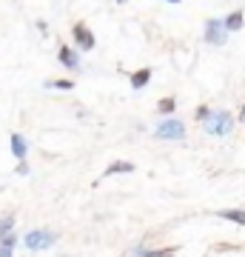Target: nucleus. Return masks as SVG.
<instances>
[{"label":"nucleus","instance_id":"f257e3e1","mask_svg":"<svg viewBox=\"0 0 245 257\" xmlns=\"http://www.w3.org/2000/svg\"><path fill=\"white\" fill-rule=\"evenodd\" d=\"M234 114L225 109L219 111H211L208 120H202V128H205V135H211V138H225V135H231L234 132Z\"/></svg>","mask_w":245,"mask_h":257},{"label":"nucleus","instance_id":"f03ea898","mask_svg":"<svg viewBox=\"0 0 245 257\" xmlns=\"http://www.w3.org/2000/svg\"><path fill=\"white\" fill-rule=\"evenodd\" d=\"M23 243H26L29 251H46V248H52L57 243V234L49 231V229H32L26 237H23Z\"/></svg>","mask_w":245,"mask_h":257},{"label":"nucleus","instance_id":"7ed1b4c3","mask_svg":"<svg viewBox=\"0 0 245 257\" xmlns=\"http://www.w3.org/2000/svg\"><path fill=\"white\" fill-rule=\"evenodd\" d=\"M154 138H160V140H182V138H185V123L177 120V117L160 120L157 128H154Z\"/></svg>","mask_w":245,"mask_h":257},{"label":"nucleus","instance_id":"20e7f679","mask_svg":"<svg viewBox=\"0 0 245 257\" xmlns=\"http://www.w3.org/2000/svg\"><path fill=\"white\" fill-rule=\"evenodd\" d=\"M202 37H205V43H208V46H225V40H228V29H225V23H222V20H217V18L205 20Z\"/></svg>","mask_w":245,"mask_h":257},{"label":"nucleus","instance_id":"39448f33","mask_svg":"<svg viewBox=\"0 0 245 257\" xmlns=\"http://www.w3.org/2000/svg\"><path fill=\"white\" fill-rule=\"evenodd\" d=\"M72 40H74V46L83 49V52H91V49L97 46V37H94V32H91L83 20H77L72 26Z\"/></svg>","mask_w":245,"mask_h":257},{"label":"nucleus","instance_id":"423d86ee","mask_svg":"<svg viewBox=\"0 0 245 257\" xmlns=\"http://www.w3.org/2000/svg\"><path fill=\"white\" fill-rule=\"evenodd\" d=\"M180 251L177 246H165V248H148V246H134L128 248L123 257H174Z\"/></svg>","mask_w":245,"mask_h":257},{"label":"nucleus","instance_id":"0eeeda50","mask_svg":"<svg viewBox=\"0 0 245 257\" xmlns=\"http://www.w3.org/2000/svg\"><path fill=\"white\" fill-rule=\"evenodd\" d=\"M57 60H60L66 69H80V55L74 52V46H60L57 49Z\"/></svg>","mask_w":245,"mask_h":257},{"label":"nucleus","instance_id":"6e6552de","mask_svg":"<svg viewBox=\"0 0 245 257\" xmlns=\"http://www.w3.org/2000/svg\"><path fill=\"white\" fill-rule=\"evenodd\" d=\"M9 146H12V155H15V160H26V155H29V143H26V138H23L20 132L9 135Z\"/></svg>","mask_w":245,"mask_h":257},{"label":"nucleus","instance_id":"1a4fd4ad","mask_svg":"<svg viewBox=\"0 0 245 257\" xmlns=\"http://www.w3.org/2000/svg\"><path fill=\"white\" fill-rule=\"evenodd\" d=\"M128 80H131V89L140 92V89H145V86L151 83V69H148V66H145V69H137V72L128 74Z\"/></svg>","mask_w":245,"mask_h":257},{"label":"nucleus","instance_id":"9d476101","mask_svg":"<svg viewBox=\"0 0 245 257\" xmlns=\"http://www.w3.org/2000/svg\"><path fill=\"white\" fill-rule=\"evenodd\" d=\"M128 172H134V163H128V160H117V163H109V166H106L103 177H111V175H128Z\"/></svg>","mask_w":245,"mask_h":257},{"label":"nucleus","instance_id":"9b49d317","mask_svg":"<svg viewBox=\"0 0 245 257\" xmlns=\"http://www.w3.org/2000/svg\"><path fill=\"white\" fill-rule=\"evenodd\" d=\"M217 217L231 220V223H236V226H245V209H219Z\"/></svg>","mask_w":245,"mask_h":257},{"label":"nucleus","instance_id":"f8f14e48","mask_svg":"<svg viewBox=\"0 0 245 257\" xmlns=\"http://www.w3.org/2000/svg\"><path fill=\"white\" fill-rule=\"evenodd\" d=\"M222 23H225L228 32H239V29L245 26V15H242V9H234L225 20H222Z\"/></svg>","mask_w":245,"mask_h":257},{"label":"nucleus","instance_id":"ddd939ff","mask_svg":"<svg viewBox=\"0 0 245 257\" xmlns=\"http://www.w3.org/2000/svg\"><path fill=\"white\" fill-rule=\"evenodd\" d=\"M12 231H15V211H6L0 217V240L6 237V234H12Z\"/></svg>","mask_w":245,"mask_h":257},{"label":"nucleus","instance_id":"4468645a","mask_svg":"<svg viewBox=\"0 0 245 257\" xmlns=\"http://www.w3.org/2000/svg\"><path fill=\"white\" fill-rule=\"evenodd\" d=\"M174 111H177V97H163V100L157 103V114H165L168 117Z\"/></svg>","mask_w":245,"mask_h":257},{"label":"nucleus","instance_id":"2eb2a0df","mask_svg":"<svg viewBox=\"0 0 245 257\" xmlns=\"http://www.w3.org/2000/svg\"><path fill=\"white\" fill-rule=\"evenodd\" d=\"M46 86H49V89H63V92H69V89H74V80H69V77H57V80H49Z\"/></svg>","mask_w":245,"mask_h":257},{"label":"nucleus","instance_id":"dca6fc26","mask_svg":"<svg viewBox=\"0 0 245 257\" xmlns=\"http://www.w3.org/2000/svg\"><path fill=\"white\" fill-rule=\"evenodd\" d=\"M208 114H211V109L205 106V103H200V106L194 109V120H197V123H202V120H208Z\"/></svg>","mask_w":245,"mask_h":257},{"label":"nucleus","instance_id":"f3484780","mask_svg":"<svg viewBox=\"0 0 245 257\" xmlns=\"http://www.w3.org/2000/svg\"><path fill=\"white\" fill-rule=\"evenodd\" d=\"M12 251H15V246H9V243H0V257H15Z\"/></svg>","mask_w":245,"mask_h":257},{"label":"nucleus","instance_id":"a211bd4d","mask_svg":"<svg viewBox=\"0 0 245 257\" xmlns=\"http://www.w3.org/2000/svg\"><path fill=\"white\" fill-rule=\"evenodd\" d=\"M236 120H239V123H242V126H245V106H242V109H239V117H236Z\"/></svg>","mask_w":245,"mask_h":257},{"label":"nucleus","instance_id":"6ab92c4d","mask_svg":"<svg viewBox=\"0 0 245 257\" xmlns=\"http://www.w3.org/2000/svg\"><path fill=\"white\" fill-rule=\"evenodd\" d=\"M165 3H180V0H165Z\"/></svg>","mask_w":245,"mask_h":257},{"label":"nucleus","instance_id":"aec40b11","mask_svg":"<svg viewBox=\"0 0 245 257\" xmlns=\"http://www.w3.org/2000/svg\"><path fill=\"white\" fill-rule=\"evenodd\" d=\"M114 3H128V0H114Z\"/></svg>","mask_w":245,"mask_h":257}]
</instances>
